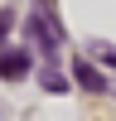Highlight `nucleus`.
<instances>
[{
	"label": "nucleus",
	"mask_w": 116,
	"mask_h": 121,
	"mask_svg": "<svg viewBox=\"0 0 116 121\" xmlns=\"http://www.w3.org/2000/svg\"><path fill=\"white\" fill-rule=\"evenodd\" d=\"M29 34H34V44H39V53H44V58H58V44H63V24H58L53 0H34Z\"/></svg>",
	"instance_id": "1"
},
{
	"label": "nucleus",
	"mask_w": 116,
	"mask_h": 121,
	"mask_svg": "<svg viewBox=\"0 0 116 121\" xmlns=\"http://www.w3.org/2000/svg\"><path fill=\"white\" fill-rule=\"evenodd\" d=\"M29 68H34V53H29L24 44L19 48H0V78H5V82H19Z\"/></svg>",
	"instance_id": "2"
},
{
	"label": "nucleus",
	"mask_w": 116,
	"mask_h": 121,
	"mask_svg": "<svg viewBox=\"0 0 116 121\" xmlns=\"http://www.w3.org/2000/svg\"><path fill=\"white\" fill-rule=\"evenodd\" d=\"M73 82L82 92H106V78H102V68L92 58H73Z\"/></svg>",
	"instance_id": "3"
},
{
	"label": "nucleus",
	"mask_w": 116,
	"mask_h": 121,
	"mask_svg": "<svg viewBox=\"0 0 116 121\" xmlns=\"http://www.w3.org/2000/svg\"><path fill=\"white\" fill-rule=\"evenodd\" d=\"M39 82H44V92H58V97L68 92V73H63V68H58V63H48L44 73H39Z\"/></svg>",
	"instance_id": "4"
},
{
	"label": "nucleus",
	"mask_w": 116,
	"mask_h": 121,
	"mask_svg": "<svg viewBox=\"0 0 116 121\" xmlns=\"http://www.w3.org/2000/svg\"><path fill=\"white\" fill-rule=\"evenodd\" d=\"M87 58H102V63H111V68H116V44H106V39H92V44H87Z\"/></svg>",
	"instance_id": "5"
},
{
	"label": "nucleus",
	"mask_w": 116,
	"mask_h": 121,
	"mask_svg": "<svg viewBox=\"0 0 116 121\" xmlns=\"http://www.w3.org/2000/svg\"><path fill=\"white\" fill-rule=\"evenodd\" d=\"M10 29H15V10H0V48H5V39H10Z\"/></svg>",
	"instance_id": "6"
}]
</instances>
